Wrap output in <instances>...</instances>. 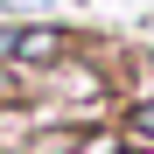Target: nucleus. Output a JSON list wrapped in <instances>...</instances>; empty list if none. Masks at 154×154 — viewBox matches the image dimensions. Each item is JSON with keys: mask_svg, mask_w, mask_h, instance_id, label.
<instances>
[{"mask_svg": "<svg viewBox=\"0 0 154 154\" xmlns=\"http://www.w3.org/2000/svg\"><path fill=\"white\" fill-rule=\"evenodd\" d=\"M126 126H133V133H147V140H154V98H147V105H133V112H126Z\"/></svg>", "mask_w": 154, "mask_h": 154, "instance_id": "f03ea898", "label": "nucleus"}, {"mask_svg": "<svg viewBox=\"0 0 154 154\" xmlns=\"http://www.w3.org/2000/svg\"><path fill=\"white\" fill-rule=\"evenodd\" d=\"M14 56H21V63H56V56H63V35H56V28H21V35H14Z\"/></svg>", "mask_w": 154, "mask_h": 154, "instance_id": "f257e3e1", "label": "nucleus"}]
</instances>
